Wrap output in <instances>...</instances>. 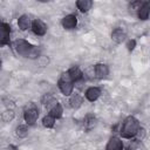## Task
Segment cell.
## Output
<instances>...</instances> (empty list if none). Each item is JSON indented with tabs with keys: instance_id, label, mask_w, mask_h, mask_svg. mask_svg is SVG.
<instances>
[{
	"instance_id": "9a60e30c",
	"label": "cell",
	"mask_w": 150,
	"mask_h": 150,
	"mask_svg": "<svg viewBox=\"0 0 150 150\" xmlns=\"http://www.w3.org/2000/svg\"><path fill=\"white\" fill-rule=\"evenodd\" d=\"M32 20H33V19H32L30 15H28V14H21V15H19V18H18V20H16L18 28H19L21 32L30 30Z\"/></svg>"
},
{
	"instance_id": "8992f818",
	"label": "cell",
	"mask_w": 150,
	"mask_h": 150,
	"mask_svg": "<svg viewBox=\"0 0 150 150\" xmlns=\"http://www.w3.org/2000/svg\"><path fill=\"white\" fill-rule=\"evenodd\" d=\"M60 23L64 30H75L79 26V18L75 13H68L61 18Z\"/></svg>"
},
{
	"instance_id": "44dd1931",
	"label": "cell",
	"mask_w": 150,
	"mask_h": 150,
	"mask_svg": "<svg viewBox=\"0 0 150 150\" xmlns=\"http://www.w3.org/2000/svg\"><path fill=\"white\" fill-rule=\"evenodd\" d=\"M0 118L4 123H11L15 118V110L13 109H5L0 114Z\"/></svg>"
},
{
	"instance_id": "5bb4252c",
	"label": "cell",
	"mask_w": 150,
	"mask_h": 150,
	"mask_svg": "<svg viewBox=\"0 0 150 150\" xmlns=\"http://www.w3.org/2000/svg\"><path fill=\"white\" fill-rule=\"evenodd\" d=\"M84 102V97L82 94H80L79 91H74L69 97H68V105L70 109L73 110H79Z\"/></svg>"
},
{
	"instance_id": "e0dca14e",
	"label": "cell",
	"mask_w": 150,
	"mask_h": 150,
	"mask_svg": "<svg viewBox=\"0 0 150 150\" xmlns=\"http://www.w3.org/2000/svg\"><path fill=\"white\" fill-rule=\"evenodd\" d=\"M93 6H94V1H91V0H77V1H75V7L82 14H87L93 8Z\"/></svg>"
},
{
	"instance_id": "d6986e66",
	"label": "cell",
	"mask_w": 150,
	"mask_h": 150,
	"mask_svg": "<svg viewBox=\"0 0 150 150\" xmlns=\"http://www.w3.org/2000/svg\"><path fill=\"white\" fill-rule=\"evenodd\" d=\"M63 112H64V109H63V105H62V103H61L60 101H59L56 104H54V105L47 111V114L52 115L55 120H61L62 116H63Z\"/></svg>"
},
{
	"instance_id": "d4e9b609",
	"label": "cell",
	"mask_w": 150,
	"mask_h": 150,
	"mask_svg": "<svg viewBox=\"0 0 150 150\" xmlns=\"http://www.w3.org/2000/svg\"><path fill=\"white\" fill-rule=\"evenodd\" d=\"M124 46L127 48V50L129 53H132L135 50V48L137 47V40L136 39H132V38H128L124 42Z\"/></svg>"
},
{
	"instance_id": "f1b7e54d",
	"label": "cell",
	"mask_w": 150,
	"mask_h": 150,
	"mask_svg": "<svg viewBox=\"0 0 150 150\" xmlns=\"http://www.w3.org/2000/svg\"><path fill=\"white\" fill-rule=\"evenodd\" d=\"M55 96L52 94V93H46V94H43L42 96H41V98H40V103L42 104V105H46L52 98H54Z\"/></svg>"
},
{
	"instance_id": "ffe728a7",
	"label": "cell",
	"mask_w": 150,
	"mask_h": 150,
	"mask_svg": "<svg viewBox=\"0 0 150 150\" xmlns=\"http://www.w3.org/2000/svg\"><path fill=\"white\" fill-rule=\"evenodd\" d=\"M55 123H56V120L52 115H49V114L43 115L42 118H41V124L46 129H53L55 127Z\"/></svg>"
},
{
	"instance_id": "7c38bea8",
	"label": "cell",
	"mask_w": 150,
	"mask_h": 150,
	"mask_svg": "<svg viewBox=\"0 0 150 150\" xmlns=\"http://www.w3.org/2000/svg\"><path fill=\"white\" fill-rule=\"evenodd\" d=\"M124 141L118 135H111L104 145V150H123Z\"/></svg>"
},
{
	"instance_id": "30bf717a",
	"label": "cell",
	"mask_w": 150,
	"mask_h": 150,
	"mask_svg": "<svg viewBox=\"0 0 150 150\" xmlns=\"http://www.w3.org/2000/svg\"><path fill=\"white\" fill-rule=\"evenodd\" d=\"M66 71L68 73L69 77L74 82V84H77V83H81V82H86V80L83 79V70L81 69L80 66H77V64L70 66Z\"/></svg>"
},
{
	"instance_id": "4dcf8cb0",
	"label": "cell",
	"mask_w": 150,
	"mask_h": 150,
	"mask_svg": "<svg viewBox=\"0 0 150 150\" xmlns=\"http://www.w3.org/2000/svg\"><path fill=\"white\" fill-rule=\"evenodd\" d=\"M1 69H2V60L0 59V71H1Z\"/></svg>"
},
{
	"instance_id": "cb8c5ba5",
	"label": "cell",
	"mask_w": 150,
	"mask_h": 150,
	"mask_svg": "<svg viewBox=\"0 0 150 150\" xmlns=\"http://www.w3.org/2000/svg\"><path fill=\"white\" fill-rule=\"evenodd\" d=\"M146 136H148V131H146V129L143 127V125H141L139 127V129L137 130V132H136V135H135V139L136 141H138V142H143L145 138H146Z\"/></svg>"
},
{
	"instance_id": "5b68a950",
	"label": "cell",
	"mask_w": 150,
	"mask_h": 150,
	"mask_svg": "<svg viewBox=\"0 0 150 150\" xmlns=\"http://www.w3.org/2000/svg\"><path fill=\"white\" fill-rule=\"evenodd\" d=\"M12 42V26L0 20V47L9 46Z\"/></svg>"
},
{
	"instance_id": "8fae6325",
	"label": "cell",
	"mask_w": 150,
	"mask_h": 150,
	"mask_svg": "<svg viewBox=\"0 0 150 150\" xmlns=\"http://www.w3.org/2000/svg\"><path fill=\"white\" fill-rule=\"evenodd\" d=\"M110 39L116 45H122L128 39V34L124 30V28H122V27H114L111 29V32H110Z\"/></svg>"
},
{
	"instance_id": "83f0119b",
	"label": "cell",
	"mask_w": 150,
	"mask_h": 150,
	"mask_svg": "<svg viewBox=\"0 0 150 150\" xmlns=\"http://www.w3.org/2000/svg\"><path fill=\"white\" fill-rule=\"evenodd\" d=\"M1 101H2V104L5 105V109H13V110H15L16 104H15V102L12 98H9V97H2Z\"/></svg>"
},
{
	"instance_id": "4316f807",
	"label": "cell",
	"mask_w": 150,
	"mask_h": 150,
	"mask_svg": "<svg viewBox=\"0 0 150 150\" xmlns=\"http://www.w3.org/2000/svg\"><path fill=\"white\" fill-rule=\"evenodd\" d=\"M36 63H38V67L40 68H46L49 63H50V57L48 55H41L38 60H36Z\"/></svg>"
},
{
	"instance_id": "52a82bcc",
	"label": "cell",
	"mask_w": 150,
	"mask_h": 150,
	"mask_svg": "<svg viewBox=\"0 0 150 150\" xmlns=\"http://www.w3.org/2000/svg\"><path fill=\"white\" fill-rule=\"evenodd\" d=\"M30 32L39 38H42L47 34L48 32V25L40 18L33 19L32 20V26H30Z\"/></svg>"
},
{
	"instance_id": "603a6c76",
	"label": "cell",
	"mask_w": 150,
	"mask_h": 150,
	"mask_svg": "<svg viewBox=\"0 0 150 150\" xmlns=\"http://www.w3.org/2000/svg\"><path fill=\"white\" fill-rule=\"evenodd\" d=\"M141 144H142L141 142H138V141H136L135 138H132V139H129V142H128L127 144L124 143L123 150H138Z\"/></svg>"
},
{
	"instance_id": "ac0fdd59",
	"label": "cell",
	"mask_w": 150,
	"mask_h": 150,
	"mask_svg": "<svg viewBox=\"0 0 150 150\" xmlns=\"http://www.w3.org/2000/svg\"><path fill=\"white\" fill-rule=\"evenodd\" d=\"M29 128H30V127H28V125L25 124V123L18 124V125L15 127V129H14V135H15V137L19 138V139L27 138L28 135H29Z\"/></svg>"
},
{
	"instance_id": "7a4b0ae2",
	"label": "cell",
	"mask_w": 150,
	"mask_h": 150,
	"mask_svg": "<svg viewBox=\"0 0 150 150\" xmlns=\"http://www.w3.org/2000/svg\"><path fill=\"white\" fill-rule=\"evenodd\" d=\"M141 122L139 120L134 116V115H128L127 117H124V120L120 123V128H118V136L122 139H132L137 132V130L141 127Z\"/></svg>"
},
{
	"instance_id": "6da1fadb",
	"label": "cell",
	"mask_w": 150,
	"mask_h": 150,
	"mask_svg": "<svg viewBox=\"0 0 150 150\" xmlns=\"http://www.w3.org/2000/svg\"><path fill=\"white\" fill-rule=\"evenodd\" d=\"M9 47L16 56L25 57L32 61H36L42 55V49L39 46L33 45L32 42H29L23 38H18L15 40H12Z\"/></svg>"
},
{
	"instance_id": "7402d4cb",
	"label": "cell",
	"mask_w": 150,
	"mask_h": 150,
	"mask_svg": "<svg viewBox=\"0 0 150 150\" xmlns=\"http://www.w3.org/2000/svg\"><path fill=\"white\" fill-rule=\"evenodd\" d=\"M142 2H143V1H141V0H135V1L129 2V4H128V11H129V13L132 14V15H136V12H137V11L139 9V7L142 6Z\"/></svg>"
},
{
	"instance_id": "484cf974",
	"label": "cell",
	"mask_w": 150,
	"mask_h": 150,
	"mask_svg": "<svg viewBox=\"0 0 150 150\" xmlns=\"http://www.w3.org/2000/svg\"><path fill=\"white\" fill-rule=\"evenodd\" d=\"M83 79L86 81H93L95 80V74H94V67L89 66L83 70Z\"/></svg>"
},
{
	"instance_id": "ba28073f",
	"label": "cell",
	"mask_w": 150,
	"mask_h": 150,
	"mask_svg": "<svg viewBox=\"0 0 150 150\" xmlns=\"http://www.w3.org/2000/svg\"><path fill=\"white\" fill-rule=\"evenodd\" d=\"M101 95H102V88L98 86H89L84 89V93H83L84 100H87L90 103L96 102L101 97Z\"/></svg>"
},
{
	"instance_id": "2e32d148",
	"label": "cell",
	"mask_w": 150,
	"mask_h": 150,
	"mask_svg": "<svg viewBox=\"0 0 150 150\" xmlns=\"http://www.w3.org/2000/svg\"><path fill=\"white\" fill-rule=\"evenodd\" d=\"M135 16L139 21H148L149 20V16H150V2L149 1H143L142 2V6L136 12V15Z\"/></svg>"
},
{
	"instance_id": "3957f363",
	"label": "cell",
	"mask_w": 150,
	"mask_h": 150,
	"mask_svg": "<svg viewBox=\"0 0 150 150\" xmlns=\"http://www.w3.org/2000/svg\"><path fill=\"white\" fill-rule=\"evenodd\" d=\"M40 117V109L34 102L27 103L22 109V118L25 124L28 127H34L38 123V120Z\"/></svg>"
},
{
	"instance_id": "277c9868",
	"label": "cell",
	"mask_w": 150,
	"mask_h": 150,
	"mask_svg": "<svg viewBox=\"0 0 150 150\" xmlns=\"http://www.w3.org/2000/svg\"><path fill=\"white\" fill-rule=\"evenodd\" d=\"M56 87H57L59 91L66 97H69L75 91V84L70 80L67 71H62L59 75V79L56 81Z\"/></svg>"
},
{
	"instance_id": "9c48e42d",
	"label": "cell",
	"mask_w": 150,
	"mask_h": 150,
	"mask_svg": "<svg viewBox=\"0 0 150 150\" xmlns=\"http://www.w3.org/2000/svg\"><path fill=\"white\" fill-rule=\"evenodd\" d=\"M94 67V74H95V80L102 81L104 79H107L110 74V68L107 63L104 62H97L95 64H93Z\"/></svg>"
},
{
	"instance_id": "f546056e",
	"label": "cell",
	"mask_w": 150,
	"mask_h": 150,
	"mask_svg": "<svg viewBox=\"0 0 150 150\" xmlns=\"http://www.w3.org/2000/svg\"><path fill=\"white\" fill-rule=\"evenodd\" d=\"M7 150H19V146L16 144H13V143H9L7 145Z\"/></svg>"
},
{
	"instance_id": "4fadbf2b",
	"label": "cell",
	"mask_w": 150,
	"mask_h": 150,
	"mask_svg": "<svg viewBox=\"0 0 150 150\" xmlns=\"http://www.w3.org/2000/svg\"><path fill=\"white\" fill-rule=\"evenodd\" d=\"M98 124V120L96 117V115H94L93 112H87L83 117V121H82V125H83V129L84 131L89 132L91 130H94Z\"/></svg>"
}]
</instances>
